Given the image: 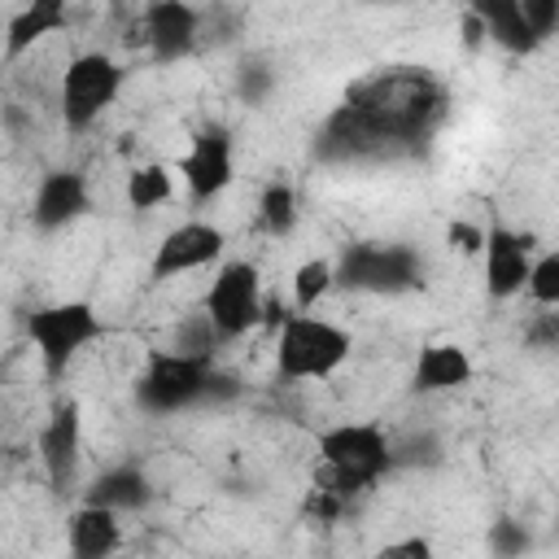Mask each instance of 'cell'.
Segmentation results:
<instances>
[{
	"instance_id": "obj_1",
	"label": "cell",
	"mask_w": 559,
	"mask_h": 559,
	"mask_svg": "<svg viewBox=\"0 0 559 559\" xmlns=\"http://www.w3.org/2000/svg\"><path fill=\"white\" fill-rule=\"evenodd\" d=\"M441 87L424 70H384L376 79H362L328 114L314 153L323 162L415 153L441 118Z\"/></svg>"
},
{
	"instance_id": "obj_2",
	"label": "cell",
	"mask_w": 559,
	"mask_h": 559,
	"mask_svg": "<svg viewBox=\"0 0 559 559\" xmlns=\"http://www.w3.org/2000/svg\"><path fill=\"white\" fill-rule=\"evenodd\" d=\"M231 393H236V380L218 376L214 358L179 354L166 345H153L144 354V371L135 376V402L153 415H175L197 402H214V397H231Z\"/></svg>"
},
{
	"instance_id": "obj_3",
	"label": "cell",
	"mask_w": 559,
	"mask_h": 559,
	"mask_svg": "<svg viewBox=\"0 0 559 559\" xmlns=\"http://www.w3.org/2000/svg\"><path fill=\"white\" fill-rule=\"evenodd\" d=\"M319 463H323V489L336 498L367 493L380 476L393 472V441L376 419H349L336 428H323L314 437Z\"/></svg>"
},
{
	"instance_id": "obj_4",
	"label": "cell",
	"mask_w": 559,
	"mask_h": 559,
	"mask_svg": "<svg viewBox=\"0 0 559 559\" xmlns=\"http://www.w3.org/2000/svg\"><path fill=\"white\" fill-rule=\"evenodd\" d=\"M349 349L354 341L345 328L293 310L275 336V371L284 380H328L349 358Z\"/></svg>"
},
{
	"instance_id": "obj_5",
	"label": "cell",
	"mask_w": 559,
	"mask_h": 559,
	"mask_svg": "<svg viewBox=\"0 0 559 559\" xmlns=\"http://www.w3.org/2000/svg\"><path fill=\"white\" fill-rule=\"evenodd\" d=\"M332 280L349 293H411L424 284V262L411 245H393V240H362L349 245L336 262H332Z\"/></svg>"
},
{
	"instance_id": "obj_6",
	"label": "cell",
	"mask_w": 559,
	"mask_h": 559,
	"mask_svg": "<svg viewBox=\"0 0 559 559\" xmlns=\"http://www.w3.org/2000/svg\"><path fill=\"white\" fill-rule=\"evenodd\" d=\"M105 332L92 301H48L26 314V336L44 362V371L57 380L70 371V362Z\"/></svg>"
},
{
	"instance_id": "obj_7",
	"label": "cell",
	"mask_w": 559,
	"mask_h": 559,
	"mask_svg": "<svg viewBox=\"0 0 559 559\" xmlns=\"http://www.w3.org/2000/svg\"><path fill=\"white\" fill-rule=\"evenodd\" d=\"M262 275L253 262L236 258V262H223L218 275L210 280V293H205V319L210 328L218 332V341H236L253 328H262Z\"/></svg>"
},
{
	"instance_id": "obj_8",
	"label": "cell",
	"mask_w": 559,
	"mask_h": 559,
	"mask_svg": "<svg viewBox=\"0 0 559 559\" xmlns=\"http://www.w3.org/2000/svg\"><path fill=\"white\" fill-rule=\"evenodd\" d=\"M122 92V66L109 52H79L61 74V122L87 131Z\"/></svg>"
},
{
	"instance_id": "obj_9",
	"label": "cell",
	"mask_w": 559,
	"mask_h": 559,
	"mask_svg": "<svg viewBox=\"0 0 559 559\" xmlns=\"http://www.w3.org/2000/svg\"><path fill=\"white\" fill-rule=\"evenodd\" d=\"M179 175L188 183V201L205 205L214 201L231 179H236V148H231V131L223 122H205L201 131H192L188 153L179 157Z\"/></svg>"
},
{
	"instance_id": "obj_10",
	"label": "cell",
	"mask_w": 559,
	"mask_h": 559,
	"mask_svg": "<svg viewBox=\"0 0 559 559\" xmlns=\"http://www.w3.org/2000/svg\"><path fill=\"white\" fill-rule=\"evenodd\" d=\"M79 459H83V406L74 397L57 402L48 424L39 428V463L48 476L52 493H70L79 480Z\"/></svg>"
},
{
	"instance_id": "obj_11",
	"label": "cell",
	"mask_w": 559,
	"mask_h": 559,
	"mask_svg": "<svg viewBox=\"0 0 559 559\" xmlns=\"http://www.w3.org/2000/svg\"><path fill=\"white\" fill-rule=\"evenodd\" d=\"M223 245H227V236H223L214 223L188 218V223L170 227V231L157 240L153 262H148V280H153V284H166V280H175V275H183V271H201V266H210V262L223 258Z\"/></svg>"
},
{
	"instance_id": "obj_12",
	"label": "cell",
	"mask_w": 559,
	"mask_h": 559,
	"mask_svg": "<svg viewBox=\"0 0 559 559\" xmlns=\"http://www.w3.org/2000/svg\"><path fill=\"white\" fill-rule=\"evenodd\" d=\"M533 236L528 231H511V227H489L485 231V288L489 297L507 301L515 293H524V280H528V266H533Z\"/></svg>"
},
{
	"instance_id": "obj_13",
	"label": "cell",
	"mask_w": 559,
	"mask_h": 559,
	"mask_svg": "<svg viewBox=\"0 0 559 559\" xmlns=\"http://www.w3.org/2000/svg\"><path fill=\"white\" fill-rule=\"evenodd\" d=\"M87 210H92L87 175H79V170H48L39 179V188H35V201H31V227L35 231H61L74 218H83Z\"/></svg>"
},
{
	"instance_id": "obj_14",
	"label": "cell",
	"mask_w": 559,
	"mask_h": 559,
	"mask_svg": "<svg viewBox=\"0 0 559 559\" xmlns=\"http://www.w3.org/2000/svg\"><path fill=\"white\" fill-rule=\"evenodd\" d=\"M144 22V39H148V52L157 61H179L197 48V31H201V9L183 4V0H153L144 4L140 13Z\"/></svg>"
},
{
	"instance_id": "obj_15",
	"label": "cell",
	"mask_w": 559,
	"mask_h": 559,
	"mask_svg": "<svg viewBox=\"0 0 559 559\" xmlns=\"http://www.w3.org/2000/svg\"><path fill=\"white\" fill-rule=\"evenodd\" d=\"M66 26H70V9H66L61 0H31V4H22V9L9 13V22H4L0 61H4V66L22 61L44 35H57V31H66Z\"/></svg>"
},
{
	"instance_id": "obj_16",
	"label": "cell",
	"mask_w": 559,
	"mask_h": 559,
	"mask_svg": "<svg viewBox=\"0 0 559 559\" xmlns=\"http://www.w3.org/2000/svg\"><path fill=\"white\" fill-rule=\"evenodd\" d=\"M472 358H467V349L463 345H454V341H432V345H424L419 349V358H415V376H411V389L415 393H454V389H463L467 380H472Z\"/></svg>"
},
{
	"instance_id": "obj_17",
	"label": "cell",
	"mask_w": 559,
	"mask_h": 559,
	"mask_svg": "<svg viewBox=\"0 0 559 559\" xmlns=\"http://www.w3.org/2000/svg\"><path fill=\"white\" fill-rule=\"evenodd\" d=\"M66 537H70V559H114V550L122 546V524L114 511L83 502L70 511Z\"/></svg>"
},
{
	"instance_id": "obj_18",
	"label": "cell",
	"mask_w": 559,
	"mask_h": 559,
	"mask_svg": "<svg viewBox=\"0 0 559 559\" xmlns=\"http://www.w3.org/2000/svg\"><path fill=\"white\" fill-rule=\"evenodd\" d=\"M83 502L105 507V511H114V515H118V511H140V507L153 502V485H148V476H144L140 467L122 463V467L100 472V476L83 489Z\"/></svg>"
},
{
	"instance_id": "obj_19",
	"label": "cell",
	"mask_w": 559,
	"mask_h": 559,
	"mask_svg": "<svg viewBox=\"0 0 559 559\" xmlns=\"http://www.w3.org/2000/svg\"><path fill=\"white\" fill-rule=\"evenodd\" d=\"M467 13H476V22L485 26V39H493L498 48H507V52H515V57H524V52H533L542 39L528 31V22H524V9H520V0H476Z\"/></svg>"
},
{
	"instance_id": "obj_20",
	"label": "cell",
	"mask_w": 559,
	"mask_h": 559,
	"mask_svg": "<svg viewBox=\"0 0 559 559\" xmlns=\"http://www.w3.org/2000/svg\"><path fill=\"white\" fill-rule=\"evenodd\" d=\"M170 192H175V179H170L166 162H144L127 175V205L131 210H157L170 201Z\"/></svg>"
},
{
	"instance_id": "obj_21",
	"label": "cell",
	"mask_w": 559,
	"mask_h": 559,
	"mask_svg": "<svg viewBox=\"0 0 559 559\" xmlns=\"http://www.w3.org/2000/svg\"><path fill=\"white\" fill-rule=\"evenodd\" d=\"M258 223H262V231H271V236H288V231L297 227V192H293L288 179H271V183L262 188Z\"/></svg>"
},
{
	"instance_id": "obj_22",
	"label": "cell",
	"mask_w": 559,
	"mask_h": 559,
	"mask_svg": "<svg viewBox=\"0 0 559 559\" xmlns=\"http://www.w3.org/2000/svg\"><path fill=\"white\" fill-rule=\"evenodd\" d=\"M332 288H336L332 262H328V258H306V262L293 271V306H297V314L314 310V301H323Z\"/></svg>"
},
{
	"instance_id": "obj_23",
	"label": "cell",
	"mask_w": 559,
	"mask_h": 559,
	"mask_svg": "<svg viewBox=\"0 0 559 559\" xmlns=\"http://www.w3.org/2000/svg\"><path fill=\"white\" fill-rule=\"evenodd\" d=\"M524 293H528L537 306H559V253L533 258L528 280H524Z\"/></svg>"
},
{
	"instance_id": "obj_24",
	"label": "cell",
	"mask_w": 559,
	"mask_h": 559,
	"mask_svg": "<svg viewBox=\"0 0 559 559\" xmlns=\"http://www.w3.org/2000/svg\"><path fill=\"white\" fill-rule=\"evenodd\" d=\"M528 546H533V537H528V528L520 520H507L502 515V520L489 524V550H493V559H524Z\"/></svg>"
},
{
	"instance_id": "obj_25",
	"label": "cell",
	"mask_w": 559,
	"mask_h": 559,
	"mask_svg": "<svg viewBox=\"0 0 559 559\" xmlns=\"http://www.w3.org/2000/svg\"><path fill=\"white\" fill-rule=\"evenodd\" d=\"M367 559H432V542H428L424 533L397 537V542H384L380 550H371Z\"/></svg>"
},
{
	"instance_id": "obj_26",
	"label": "cell",
	"mask_w": 559,
	"mask_h": 559,
	"mask_svg": "<svg viewBox=\"0 0 559 559\" xmlns=\"http://www.w3.org/2000/svg\"><path fill=\"white\" fill-rule=\"evenodd\" d=\"M520 9H524V22H528V31L537 39H546L555 31V22H559V4L555 0H520Z\"/></svg>"
},
{
	"instance_id": "obj_27",
	"label": "cell",
	"mask_w": 559,
	"mask_h": 559,
	"mask_svg": "<svg viewBox=\"0 0 559 559\" xmlns=\"http://www.w3.org/2000/svg\"><path fill=\"white\" fill-rule=\"evenodd\" d=\"M445 240H450L459 253H480V245H485V231L459 218V223H450V227H445Z\"/></svg>"
},
{
	"instance_id": "obj_28",
	"label": "cell",
	"mask_w": 559,
	"mask_h": 559,
	"mask_svg": "<svg viewBox=\"0 0 559 559\" xmlns=\"http://www.w3.org/2000/svg\"><path fill=\"white\" fill-rule=\"evenodd\" d=\"M306 511H310L314 520H336V515L345 511V498H336L332 489H323V485H319V489L306 498Z\"/></svg>"
},
{
	"instance_id": "obj_29",
	"label": "cell",
	"mask_w": 559,
	"mask_h": 559,
	"mask_svg": "<svg viewBox=\"0 0 559 559\" xmlns=\"http://www.w3.org/2000/svg\"><path fill=\"white\" fill-rule=\"evenodd\" d=\"M480 39H485V26L476 22V13H467V17H463V44H467V48H476Z\"/></svg>"
},
{
	"instance_id": "obj_30",
	"label": "cell",
	"mask_w": 559,
	"mask_h": 559,
	"mask_svg": "<svg viewBox=\"0 0 559 559\" xmlns=\"http://www.w3.org/2000/svg\"><path fill=\"white\" fill-rule=\"evenodd\" d=\"M262 87H266V74H245V79H240V92H245L249 100H258Z\"/></svg>"
}]
</instances>
